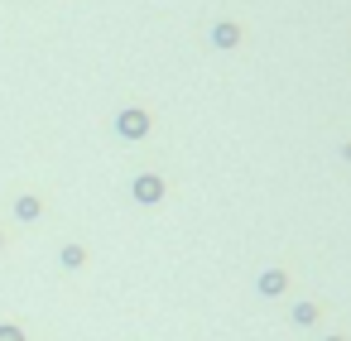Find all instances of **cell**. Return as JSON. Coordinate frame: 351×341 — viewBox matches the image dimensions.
Wrapping results in <instances>:
<instances>
[{
    "instance_id": "1",
    "label": "cell",
    "mask_w": 351,
    "mask_h": 341,
    "mask_svg": "<svg viewBox=\"0 0 351 341\" xmlns=\"http://www.w3.org/2000/svg\"><path fill=\"white\" fill-rule=\"evenodd\" d=\"M116 130H121L125 140H145V135H149V111H135V106H130V111H121Z\"/></svg>"
},
{
    "instance_id": "2",
    "label": "cell",
    "mask_w": 351,
    "mask_h": 341,
    "mask_svg": "<svg viewBox=\"0 0 351 341\" xmlns=\"http://www.w3.org/2000/svg\"><path fill=\"white\" fill-rule=\"evenodd\" d=\"M135 202H145V207L164 202V178H159V173H140V178H135Z\"/></svg>"
},
{
    "instance_id": "3",
    "label": "cell",
    "mask_w": 351,
    "mask_h": 341,
    "mask_svg": "<svg viewBox=\"0 0 351 341\" xmlns=\"http://www.w3.org/2000/svg\"><path fill=\"white\" fill-rule=\"evenodd\" d=\"M284 288H289V274H284V269H265V274H260V293H265V298H279Z\"/></svg>"
},
{
    "instance_id": "4",
    "label": "cell",
    "mask_w": 351,
    "mask_h": 341,
    "mask_svg": "<svg viewBox=\"0 0 351 341\" xmlns=\"http://www.w3.org/2000/svg\"><path fill=\"white\" fill-rule=\"evenodd\" d=\"M15 216H20V221H39V216H44V202H39V197H20V202H15Z\"/></svg>"
},
{
    "instance_id": "5",
    "label": "cell",
    "mask_w": 351,
    "mask_h": 341,
    "mask_svg": "<svg viewBox=\"0 0 351 341\" xmlns=\"http://www.w3.org/2000/svg\"><path fill=\"white\" fill-rule=\"evenodd\" d=\"M58 260H63L68 269H82V264H87V250H82V245H63V255H58Z\"/></svg>"
},
{
    "instance_id": "6",
    "label": "cell",
    "mask_w": 351,
    "mask_h": 341,
    "mask_svg": "<svg viewBox=\"0 0 351 341\" xmlns=\"http://www.w3.org/2000/svg\"><path fill=\"white\" fill-rule=\"evenodd\" d=\"M217 44H221V49H236V44H241V29H236V25H217Z\"/></svg>"
},
{
    "instance_id": "7",
    "label": "cell",
    "mask_w": 351,
    "mask_h": 341,
    "mask_svg": "<svg viewBox=\"0 0 351 341\" xmlns=\"http://www.w3.org/2000/svg\"><path fill=\"white\" fill-rule=\"evenodd\" d=\"M293 322H298V327H313V322H317V303H298V307H293Z\"/></svg>"
},
{
    "instance_id": "8",
    "label": "cell",
    "mask_w": 351,
    "mask_h": 341,
    "mask_svg": "<svg viewBox=\"0 0 351 341\" xmlns=\"http://www.w3.org/2000/svg\"><path fill=\"white\" fill-rule=\"evenodd\" d=\"M0 341H25V331L15 322H0Z\"/></svg>"
},
{
    "instance_id": "9",
    "label": "cell",
    "mask_w": 351,
    "mask_h": 341,
    "mask_svg": "<svg viewBox=\"0 0 351 341\" xmlns=\"http://www.w3.org/2000/svg\"><path fill=\"white\" fill-rule=\"evenodd\" d=\"M327 341H346V336H327Z\"/></svg>"
},
{
    "instance_id": "10",
    "label": "cell",
    "mask_w": 351,
    "mask_h": 341,
    "mask_svg": "<svg viewBox=\"0 0 351 341\" xmlns=\"http://www.w3.org/2000/svg\"><path fill=\"white\" fill-rule=\"evenodd\" d=\"M0 245H5V240H0Z\"/></svg>"
}]
</instances>
